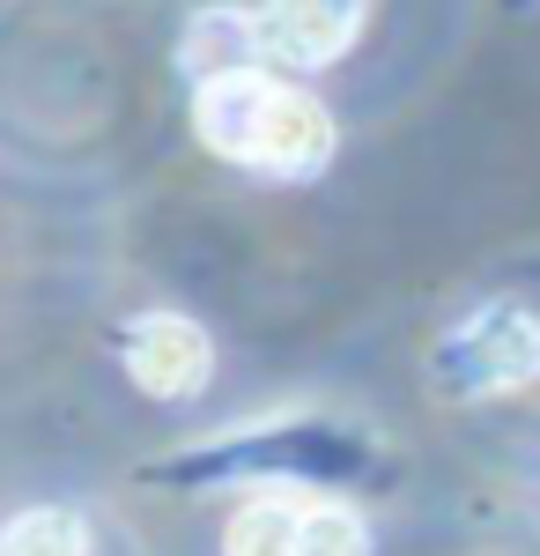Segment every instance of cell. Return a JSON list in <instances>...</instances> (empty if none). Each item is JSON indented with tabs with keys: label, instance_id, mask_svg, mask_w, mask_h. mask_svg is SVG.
Listing matches in <instances>:
<instances>
[{
	"label": "cell",
	"instance_id": "obj_1",
	"mask_svg": "<svg viewBox=\"0 0 540 556\" xmlns=\"http://www.w3.org/2000/svg\"><path fill=\"white\" fill-rule=\"evenodd\" d=\"M193 134L222 164L274 178H311L333 156V119L311 89L274 83L267 67H222L193 83Z\"/></svg>",
	"mask_w": 540,
	"mask_h": 556
},
{
	"label": "cell",
	"instance_id": "obj_2",
	"mask_svg": "<svg viewBox=\"0 0 540 556\" xmlns=\"http://www.w3.org/2000/svg\"><path fill=\"white\" fill-rule=\"evenodd\" d=\"M429 371H437V393L452 401L518 393L526 379H540V319L526 304H481L429 349Z\"/></svg>",
	"mask_w": 540,
	"mask_h": 556
},
{
	"label": "cell",
	"instance_id": "obj_3",
	"mask_svg": "<svg viewBox=\"0 0 540 556\" xmlns=\"http://www.w3.org/2000/svg\"><path fill=\"white\" fill-rule=\"evenodd\" d=\"M119 356H126V379L141 386V393H156V401L201 393L215 371V342L201 334V319H185V312H141L126 327Z\"/></svg>",
	"mask_w": 540,
	"mask_h": 556
},
{
	"label": "cell",
	"instance_id": "obj_4",
	"mask_svg": "<svg viewBox=\"0 0 540 556\" xmlns=\"http://www.w3.org/2000/svg\"><path fill=\"white\" fill-rule=\"evenodd\" d=\"M363 8L371 0H267L252 15V45L282 67H333L363 38Z\"/></svg>",
	"mask_w": 540,
	"mask_h": 556
},
{
	"label": "cell",
	"instance_id": "obj_5",
	"mask_svg": "<svg viewBox=\"0 0 540 556\" xmlns=\"http://www.w3.org/2000/svg\"><path fill=\"white\" fill-rule=\"evenodd\" d=\"M304 519H311V497H304V490L252 497L245 513L230 519L222 556H304Z\"/></svg>",
	"mask_w": 540,
	"mask_h": 556
},
{
	"label": "cell",
	"instance_id": "obj_6",
	"mask_svg": "<svg viewBox=\"0 0 540 556\" xmlns=\"http://www.w3.org/2000/svg\"><path fill=\"white\" fill-rule=\"evenodd\" d=\"M0 556H89V519L67 505H30L0 527Z\"/></svg>",
	"mask_w": 540,
	"mask_h": 556
},
{
	"label": "cell",
	"instance_id": "obj_7",
	"mask_svg": "<svg viewBox=\"0 0 540 556\" xmlns=\"http://www.w3.org/2000/svg\"><path fill=\"white\" fill-rule=\"evenodd\" d=\"M304 556H371V527L348 513L340 497H311V519H304Z\"/></svg>",
	"mask_w": 540,
	"mask_h": 556
}]
</instances>
